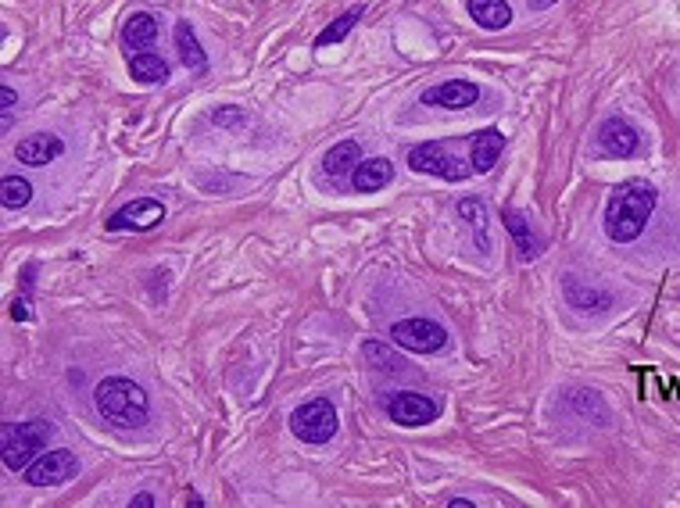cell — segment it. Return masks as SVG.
Returning a JSON list of instances; mask_svg holds the SVG:
<instances>
[{"instance_id": "6da1fadb", "label": "cell", "mask_w": 680, "mask_h": 508, "mask_svg": "<svg viewBox=\"0 0 680 508\" xmlns=\"http://www.w3.org/2000/svg\"><path fill=\"white\" fill-rule=\"evenodd\" d=\"M655 201H659V194H655L652 183H645V179H627L623 187L612 190L609 204H605V237L612 240V244H634V240L645 233L648 219H652L655 212Z\"/></svg>"}, {"instance_id": "7a4b0ae2", "label": "cell", "mask_w": 680, "mask_h": 508, "mask_svg": "<svg viewBox=\"0 0 680 508\" xmlns=\"http://www.w3.org/2000/svg\"><path fill=\"white\" fill-rule=\"evenodd\" d=\"M94 405L101 419L115 430H144L151 419V401L140 383L126 380V376H108L97 383Z\"/></svg>"}, {"instance_id": "3957f363", "label": "cell", "mask_w": 680, "mask_h": 508, "mask_svg": "<svg viewBox=\"0 0 680 508\" xmlns=\"http://www.w3.org/2000/svg\"><path fill=\"white\" fill-rule=\"evenodd\" d=\"M54 426L33 419V423H4L0 430V451H4V466L15 469V473H26L36 458L43 455L47 441H51Z\"/></svg>"}, {"instance_id": "277c9868", "label": "cell", "mask_w": 680, "mask_h": 508, "mask_svg": "<svg viewBox=\"0 0 680 508\" xmlns=\"http://www.w3.org/2000/svg\"><path fill=\"white\" fill-rule=\"evenodd\" d=\"M290 430H294L298 441L326 444L333 433H337V408L323 398L305 401V405H298L294 412H290Z\"/></svg>"}, {"instance_id": "5b68a950", "label": "cell", "mask_w": 680, "mask_h": 508, "mask_svg": "<svg viewBox=\"0 0 680 508\" xmlns=\"http://www.w3.org/2000/svg\"><path fill=\"white\" fill-rule=\"evenodd\" d=\"M394 344L405 351H419V355H434L448 344V333H444L441 322L434 319H401L394 322L391 330Z\"/></svg>"}, {"instance_id": "8992f818", "label": "cell", "mask_w": 680, "mask_h": 508, "mask_svg": "<svg viewBox=\"0 0 680 508\" xmlns=\"http://www.w3.org/2000/svg\"><path fill=\"white\" fill-rule=\"evenodd\" d=\"M408 169L426 172V176L451 179V183H459V179L469 176L466 165H462L455 154H448V147L444 144H416L412 151H408Z\"/></svg>"}, {"instance_id": "52a82bcc", "label": "cell", "mask_w": 680, "mask_h": 508, "mask_svg": "<svg viewBox=\"0 0 680 508\" xmlns=\"http://www.w3.org/2000/svg\"><path fill=\"white\" fill-rule=\"evenodd\" d=\"M22 476H26L29 487H61V483H68L72 476H79V458L65 448L43 451Z\"/></svg>"}, {"instance_id": "ba28073f", "label": "cell", "mask_w": 680, "mask_h": 508, "mask_svg": "<svg viewBox=\"0 0 680 508\" xmlns=\"http://www.w3.org/2000/svg\"><path fill=\"white\" fill-rule=\"evenodd\" d=\"M387 415L398 426H426L441 415V405L426 394H416V390H394L387 398Z\"/></svg>"}, {"instance_id": "9c48e42d", "label": "cell", "mask_w": 680, "mask_h": 508, "mask_svg": "<svg viewBox=\"0 0 680 508\" xmlns=\"http://www.w3.org/2000/svg\"><path fill=\"white\" fill-rule=\"evenodd\" d=\"M598 151L605 158H634L641 151V136L638 129L630 126L623 115H609V119L598 126Z\"/></svg>"}, {"instance_id": "30bf717a", "label": "cell", "mask_w": 680, "mask_h": 508, "mask_svg": "<svg viewBox=\"0 0 680 508\" xmlns=\"http://www.w3.org/2000/svg\"><path fill=\"white\" fill-rule=\"evenodd\" d=\"M162 219H165V204L154 201V197H140V201L122 204L119 212L108 215V229H115V233H122V229L144 233V229H154Z\"/></svg>"}, {"instance_id": "8fae6325", "label": "cell", "mask_w": 680, "mask_h": 508, "mask_svg": "<svg viewBox=\"0 0 680 508\" xmlns=\"http://www.w3.org/2000/svg\"><path fill=\"white\" fill-rule=\"evenodd\" d=\"M476 101H480V86L469 83V79H448V83L430 86L423 94V104H434V108H448V111L473 108Z\"/></svg>"}, {"instance_id": "7c38bea8", "label": "cell", "mask_w": 680, "mask_h": 508, "mask_svg": "<svg viewBox=\"0 0 680 508\" xmlns=\"http://www.w3.org/2000/svg\"><path fill=\"white\" fill-rule=\"evenodd\" d=\"M502 222H505V229H509V237H512V244H516V251H519L523 262H530V258H537V254L544 251V240L537 237V229L530 226V219L519 212V208H509V204H505Z\"/></svg>"}, {"instance_id": "4fadbf2b", "label": "cell", "mask_w": 680, "mask_h": 508, "mask_svg": "<svg viewBox=\"0 0 680 508\" xmlns=\"http://www.w3.org/2000/svg\"><path fill=\"white\" fill-rule=\"evenodd\" d=\"M61 151H65V144H61L58 136H51V133H33V136H26V140L15 147L18 161H22V165H33V169H40V165H51L54 158H61Z\"/></svg>"}, {"instance_id": "5bb4252c", "label": "cell", "mask_w": 680, "mask_h": 508, "mask_svg": "<svg viewBox=\"0 0 680 508\" xmlns=\"http://www.w3.org/2000/svg\"><path fill=\"white\" fill-rule=\"evenodd\" d=\"M562 287H566V305H570L573 312L595 315V312H609V308L616 305L609 290L587 287V283H577V280H562Z\"/></svg>"}, {"instance_id": "9a60e30c", "label": "cell", "mask_w": 680, "mask_h": 508, "mask_svg": "<svg viewBox=\"0 0 680 508\" xmlns=\"http://www.w3.org/2000/svg\"><path fill=\"white\" fill-rule=\"evenodd\" d=\"M391 179H394L391 161L387 158H366V161H358L355 172H351V187H355L358 194H376V190H383Z\"/></svg>"}, {"instance_id": "2e32d148", "label": "cell", "mask_w": 680, "mask_h": 508, "mask_svg": "<svg viewBox=\"0 0 680 508\" xmlns=\"http://www.w3.org/2000/svg\"><path fill=\"white\" fill-rule=\"evenodd\" d=\"M154 40H158V18H154L151 11H136V15L126 18V26H122V43H126V51L144 54Z\"/></svg>"}, {"instance_id": "e0dca14e", "label": "cell", "mask_w": 680, "mask_h": 508, "mask_svg": "<svg viewBox=\"0 0 680 508\" xmlns=\"http://www.w3.org/2000/svg\"><path fill=\"white\" fill-rule=\"evenodd\" d=\"M466 8H469V18H473L476 26L491 29V33L509 29V22H512L509 0H466Z\"/></svg>"}, {"instance_id": "ac0fdd59", "label": "cell", "mask_w": 680, "mask_h": 508, "mask_svg": "<svg viewBox=\"0 0 680 508\" xmlns=\"http://www.w3.org/2000/svg\"><path fill=\"white\" fill-rule=\"evenodd\" d=\"M505 151V136L498 129H484V133L473 136V169L476 172H491L494 161L502 158Z\"/></svg>"}, {"instance_id": "d6986e66", "label": "cell", "mask_w": 680, "mask_h": 508, "mask_svg": "<svg viewBox=\"0 0 680 508\" xmlns=\"http://www.w3.org/2000/svg\"><path fill=\"white\" fill-rule=\"evenodd\" d=\"M362 161V147L355 144V140H340L337 147H330V151L323 154V172L333 179L348 176V172H355V165Z\"/></svg>"}, {"instance_id": "ffe728a7", "label": "cell", "mask_w": 680, "mask_h": 508, "mask_svg": "<svg viewBox=\"0 0 680 508\" xmlns=\"http://www.w3.org/2000/svg\"><path fill=\"white\" fill-rule=\"evenodd\" d=\"M129 72H133L136 83H147V86L169 79V65H165L162 54H154V51L133 54V58H129Z\"/></svg>"}, {"instance_id": "44dd1931", "label": "cell", "mask_w": 680, "mask_h": 508, "mask_svg": "<svg viewBox=\"0 0 680 508\" xmlns=\"http://www.w3.org/2000/svg\"><path fill=\"white\" fill-rule=\"evenodd\" d=\"M176 51H179V58H183V65H187L190 72H204V68H208L204 47L197 43L190 22H179V26H176Z\"/></svg>"}, {"instance_id": "7402d4cb", "label": "cell", "mask_w": 680, "mask_h": 508, "mask_svg": "<svg viewBox=\"0 0 680 508\" xmlns=\"http://www.w3.org/2000/svg\"><path fill=\"white\" fill-rule=\"evenodd\" d=\"M455 212L462 215V219L469 222V226H473V240H476V247H480V251H491V240H487V212H484V204L476 201V197H462L459 201V208H455Z\"/></svg>"}, {"instance_id": "603a6c76", "label": "cell", "mask_w": 680, "mask_h": 508, "mask_svg": "<svg viewBox=\"0 0 680 508\" xmlns=\"http://www.w3.org/2000/svg\"><path fill=\"white\" fill-rule=\"evenodd\" d=\"M362 15H366V0H362V4H355L351 11H344V15H340L337 22H330V26H326L323 33L315 36V47H330V43H340L344 36L351 33V29L358 26V18H362Z\"/></svg>"}, {"instance_id": "cb8c5ba5", "label": "cell", "mask_w": 680, "mask_h": 508, "mask_svg": "<svg viewBox=\"0 0 680 508\" xmlns=\"http://www.w3.org/2000/svg\"><path fill=\"white\" fill-rule=\"evenodd\" d=\"M0 201H4V208H26L29 201H33V183L22 176H4L0 179Z\"/></svg>"}, {"instance_id": "d4e9b609", "label": "cell", "mask_w": 680, "mask_h": 508, "mask_svg": "<svg viewBox=\"0 0 680 508\" xmlns=\"http://www.w3.org/2000/svg\"><path fill=\"white\" fill-rule=\"evenodd\" d=\"M366 358L380 369V373H408V365L401 362L387 344H380V340H366Z\"/></svg>"}, {"instance_id": "484cf974", "label": "cell", "mask_w": 680, "mask_h": 508, "mask_svg": "<svg viewBox=\"0 0 680 508\" xmlns=\"http://www.w3.org/2000/svg\"><path fill=\"white\" fill-rule=\"evenodd\" d=\"M15 101H18V94L11 90V86H0V129H8L11 126V108H15Z\"/></svg>"}, {"instance_id": "4316f807", "label": "cell", "mask_w": 680, "mask_h": 508, "mask_svg": "<svg viewBox=\"0 0 680 508\" xmlns=\"http://www.w3.org/2000/svg\"><path fill=\"white\" fill-rule=\"evenodd\" d=\"M11 315H15L18 322H29V319H33V301H29V294H26V297H18L15 305H11Z\"/></svg>"}, {"instance_id": "83f0119b", "label": "cell", "mask_w": 680, "mask_h": 508, "mask_svg": "<svg viewBox=\"0 0 680 508\" xmlns=\"http://www.w3.org/2000/svg\"><path fill=\"white\" fill-rule=\"evenodd\" d=\"M129 508H154V498L151 494H136V498H129Z\"/></svg>"}, {"instance_id": "f1b7e54d", "label": "cell", "mask_w": 680, "mask_h": 508, "mask_svg": "<svg viewBox=\"0 0 680 508\" xmlns=\"http://www.w3.org/2000/svg\"><path fill=\"white\" fill-rule=\"evenodd\" d=\"M237 115H240V111H237V108L215 111V122H219V126H222V122H237Z\"/></svg>"}, {"instance_id": "f546056e", "label": "cell", "mask_w": 680, "mask_h": 508, "mask_svg": "<svg viewBox=\"0 0 680 508\" xmlns=\"http://www.w3.org/2000/svg\"><path fill=\"white\" fill-rule=\"evenodd\" d=\"M552 4H555V0H530V8H534V11H544V8H552Z\"/></svg>"}, {"instance_id": "4dcf8cb0", "label": "cell", "mask_w": 680, "mask_h": 508, "mask_svg": "<svg viewBox=\"0 0 680 508\" xmlns=\"http://www.w3.org/2000/svg\"><path fill=\"white\" fill-rule=\"evenodd\" d=\"M451 508H473V501H466V498H451Z\"/></svg>"}]
</instances>
